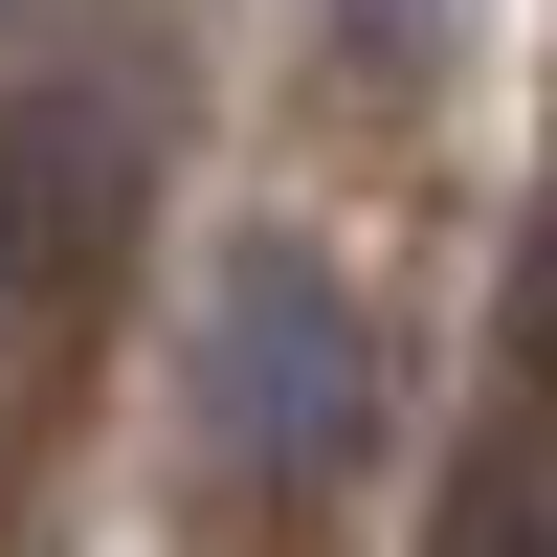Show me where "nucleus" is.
<instances>
[{
    "label": "nucleus",
    "instance_id": "obj_1",
    "mask_svg": "<svg viewBox=\"0 0 557 557\" xmlns=\"http://www.w3.org/2000/svg\"><path fill=\"white\" fill-rule=\"evenodd\" d=\"M357 424H380V335H357L335 246L246 223V246L201 268V446H223L246 491H335Z\"/></svg>",
    "mask_w": 557,
    "mask_h": 557
},
{
    "label": "nucleus",
    "instance_id": "obj_2",
    "mask_svg": "<svg viewBox=\"0 0 557 557\" xmlns=\"http://www.w3.org/2000/svg\"><path fill=\"white\" fill-rule=\"evenodd\" d=\"M112 223H134V112L112 89H0V312L67 290Z\"/></svg>",
    "mask_w": 557,
    "mask_h": 557
},
{
    "label": "nucleus",
    "instance_id": "obj_3",
    "mask_svg": "<svg viewBox=\"0 0 557 557\" xmlns=\"http://www.w3.org/2000/svg\"><path fill=\"white\" fill-rule=\"evenodd\" d=\"M491 557H557V513H491Z\"/></svg>",
    "mask_w": 557,
    "mask_h": 557
},
{
    "label": "nucleus",
    "instance_id": "obj_4",
    "mask_svg": "<svg viewBox=\"0 0 557 557\" xmlns=\"http://www.w3.org/2000/svg\"><path fill=\"white\" fill-rule=\"evenodd\" d=\"M0 23H89V0H0Z\"/></svg>",
    "mask_w": 557,
    "mask_h": 557
}]
</instances>
